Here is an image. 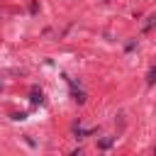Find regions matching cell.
Returning a JSON list of instances; mask_svg holds the SVG:
<instances>
[{
  "label": "cell",
  "mask_w": 156,
  "mask_h": 156,
  "mask_svg": "<svg viewBox=\"0 0 156 156\" xmlns=\"http://www.w3.org/2000/svg\"><path fill=\"white\" fill-rule=\"evenodd\" d=\"M154 80H156V68H151V71H149V78H146V83H154Z\"/></svg>",
  "instance_id": "6da1fadb"
}]
</instances>
